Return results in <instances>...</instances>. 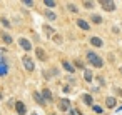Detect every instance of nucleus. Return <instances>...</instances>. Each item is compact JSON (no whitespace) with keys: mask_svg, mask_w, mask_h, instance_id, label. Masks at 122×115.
Returning <instances> with one entry per match:
<instances>
[{"mask_svg":"<svg viewBox=\"0 0 122 115\" xmlns=\"http://www.w3.org/2000/svg\"><path fill=\"white\" fill-rule=\"evenodd\" d=\"M85 62L89 65H92L94 68H104V65H105L104 58L97 52H94V50H87L85 52Z\"/></svg>","mask_w":122,"mask_h":115,"instance_id":"1","label":"nucleus"},{"mask_svg":"<svg viewBox=\"0 0 122 115\" xmlns=\"http://www.w3.org/2000/svg\"><path fill=\"white\" fill-rule=\"evenodd\" d=\"M9 72H10V62H9L4 55H0V78L7 77Z\"/></svg>","mask_w":122,"mask_h":115,"instance_id":"2","label":"nucleus"},{"mask_svg":"<svg viewBox=\"0 0 122 115\" xmlns=\"http://www.w3.org/2000/svg\"><path fill=\"white\" fill-rule=\"evenodd\" d=\"M17 43H19V47H20L24 52H30V50H34L32 40H30V38H27V37H20V38L17 40Z\"/></svg>","mask_w":122,"mask_h":115,"instance_id":"3","label":"nucleus"},{"mask_svg":"<svg viewBox=\"0 0 122 115\" xmlns=\"http://www.w3.org/2000/svg\"><path fill=\"white\" fill-rule=\"evenodd\" d=\"M22 65H24V68H25L27 72H34V70H35V62H34V58L29 57V55H24V57H22Z\"/></svg>","mask_w":122,"mask_h":115,"instance_id":"4","label":"nucleus"},{"mask_svg":"<svg viewBox=\"0 0 122 115\" xmlns=\"http://www.w3.org/2000/svg\"><path fill=\"white\" fill-rule=\"evenodd\" d=\"M99 5L105 12H115V9H117V5H115L114 0H99Z\"/></svg>","mask_w":122,"mask_h":115,"instance_id":"5","label":"nucleus"},{"mask_svg":"<svg viewBox=\"0 0 122 115\" xmlns=\"http://www.w3.org/2000/svg\"><path fill=\"white\" fill-rule=\"evenodd\" d=\"M57 108H59L60 112H65V113H67V112L72 108V102H70L69 98L64 97V98H60V100L57 102Z\"/></svg>","mask_w":122,"mask_h":115,"instance_id":"6","label":"nucleus"},{"mask_svg":"<svg viewBox=\"0 0 122 115\" xmlns=\"http://www.w3.org/2000/svg\"><path fill=\"white\" fill-rule=\"evenodd\" d=\"M89 43H90L94 48H102V47H104V40H102L100 37H97V35H90V37H89Z\"/></svg>","mask_w":122,"mask_h":115,"instance_id":"7","label":"nucleus"},{"mask_svg":"<svg viewBox=\"0 0 122 115\" xmlns=\"http://www.w3.org/2000/svg\"><path fill=\"white\" fill-rule=\"evenodd\" d=\"M40 93H42V97H44V100H45L47 103H54V93H52V90H50L49 87H44V88L40 90Z\"/></svg>","mask_w":122,"mask_h":115,"instance_id":"8","label":"nucleus"},{"mask_svg":"<svg viewBox=\"0 0 122 115\" xmlns=\"http://www.w3.org/2000/svg\"><path fill=\"white\" fill-rule=\"evenodd\" d=\"M15 112H17V115H27V105H25V102H22V100H15Z\"/></svg>","mask_w":122,"mask_h":115,"instance_id":"9","label":"nucleus"},{"mask_svg":"<svg viewBox=\"0 0 122 115\" xmlns=\"http://www.w3.org/2000/svg\"><path fill=\"white\" fill-rule=\"evenodd\" d=\"M32 98H34V102H35L37 105H40V107H45V105H47V102L44 100V97H42V93H40L39 90H34V92H32Z\"/></svg>","mask_w":122,"mask_h":115,"instance_id":"10","label":"nucleus"},{"mask_svg":"<svg viewBox=\"0 0 122 115\" xmlns=\"http://www.w3.org/2000/svg\"><path fill=\"white\" fill-rule=\"evenodd\" d=\"M0 38H2V42L5 45H12L14 43V37L7 32V30H0Z\"/></svg>","mask_w":122,"mask_h":115,"instance_id":"11","label":"nucleus"},{"mask_svg":"<svg viewBox=\"0 0 122 115\" xmlns=\"http://www.w3.org/2000/svg\"><path fill=\"white\" fill-rule=\"evenodd\" d=\"M80 102H82L84 105H87V107H92V105H94V97H92V93H80Z\"/></svg>","mask_w":122,"mask_h":115,"instance_id":"12","label":"nucleus"},{"mask_svg":"<svg viewBox=\"0 0 122 115\" xmlns=\"http://www.w3.org/2000/svg\"><path fill=\"white\" fill-rule=\"evenodd\" d=\"M75 24H77V27H79L80 30H84V32H89V30H90V24H89L85 19H77Z\"/></svg>","mask_w":122,"mask_h":115,"instance_id":"13","label":"nucleus"},{"mask_svg":"<svg viewBox=\"0 0 122 115\" xmlns=\"http://www.w3.org/2000/svg\"><path fill=\"white\" fill-rule=\"evenodd\" d=\"M89 20L94 24V25H102L104 24V19H102V15H99V14H90V17H89Z\"/></svg>","mask_w":122,"mask_h":115,"instance_id":"14","label":"nucleus"},{"mask_svg":"<svg viewBox=\"0 0 122 115\" xmlns=\"http://www.w3.org/2000/svg\"><path fill=\"white\" fill-rule=\"evenodd\" d=\"M60 65H62V68H64V70H67L69 73H74V72H75L74 63H72V62H69V60H65V58H64V60H60Z\"/></svg>","mask_w":122,"mask_h":115,"instance_id":"15","label":"nucleus"},{"mask_svg":"<svg viewBox=\"0 0 122 115\" xmlns=\"http://www.w3.org/2000/svg\"><path fill=\"white\" fill-rule=\"evenodd\" d=\"M105 107H107V108H117V98H115L114 95L105 97Z\"/></svg>","mask_w":122,"mask_h":115,"instance_id":"16","label":"nucleus"},{"mask_svg":"<svg viewBox=\"0 0 122 115\" xmlns=\"http://www.w3.org/2000/svg\"><path fill=\"white\" fill-rule=\"evenodd\" d=\"M35 50V57L40 60V62H45L47 60V53H45V50L42 48V47H37V48H34Z\"/></svg>","mask_w":122,"mask_h":115,"instance_id":"17","label":"nucleus"},{"mask_svg":"<svg viewBox=\"0 0 122 115\" xmlns=\"http://www.w3.org/2000/svg\"><path fill=\"white\" fill-rule=\"evenodd\" d=\"M44 17H45L49 22H55V20H57V14H55L54 10H49V9L44 10Z\"/></svg>","mask_w":122,"mask_h":115,"instance_id":"18","label":"nucleus"},{"mask_svg":"<svg viewBox=\"0 0 122 115\" xmlns=\"http://www.w3.org/2000/svg\"><path fill=\"white\" fill-rule=\"evenodd\" d=\"M84 80H85L87 83H92V82H94V73H92L90 68H85V70H84Z\"/></svg>","mask_w":122,"mask_h":115,"instance_id":"19","label":"nucleus"},{"mask_svg":"<svg viewBox=\"0 0 122 115\" xmlns=\"http://www.w3.org/2000/svg\"><path fill=\"white\" fill-rule=\"evenodd\" d=\"M42 30H44V34H45L47 37H54V35H55L54 29H52L50 25H47V24H44V25H42Z\"/></svg>","mask_w":122,"mask_h":115,"instance_id":"20","label":"nucleus"},{"mask_svg":"<svg viewBox=\"0 0 122 115\" xmlns=\"http://www.w3.org/2000/svg\"><path fill=\"white\" fill-rule=\"evenodd\" d=\"M0 24H2V27H4L5 30H10V29H12V22H10L7 17H0Z\"/></svg>","mask_w":122,"mask_h":115,"instance_id":"21","label":"nucleus"},{"mask_svg":"<svg viewBox=\"0 0 122 115\" xmlns=\"http://www.w3.org/2000/svg\"><path fill=\"white\" fill-rule=\"evenodd\" d=\"M65 9H67L70 14H79V9H77V5H75V4H72V2H67V4H65Z\"/></svg>","mask_w":122,"mask_h":115,"instance_id":"22","label":"nucleus"},{"mask_svg":"<svg viewBox=\"0 0 122 115\" xmlns=\"http://www.w3.org/2000/svg\"><path fill=\"white\" fill-rule=\"evenodd\" d=\"M74 68H80V70L84 72L87 67H85V62H82L80 58H75V60H74Z\"/></svg>","mask_w":122,"mask_h":115,"instance_id":"23","label":"nucleus"},{"mask_svg":"<svg viewBox=\"0 0 122 115\" xmlns=\"http://www.w3.org/2000/svg\"><path fill=\"white\" fill-rule=\"evenodd\" d=\"M82 7H84L85 10H92V9L95 7V4L90 2V0H84V2H82Z\"/></svg>","mask_w":122,"mask_h":115,"instance_id":"24","label":"nucleus"},{"mask_svg":"<svg viewBox=\"0 0 122 115\" xmlns=\"http://www.w3.org/2000/svg\"><path fill=\"white\" fill-rule=\"evenodd\" d=\"M49 73H50V77H54V78H57V77H60V70H59L57 67H52V68L49 70Z\"/></svg>","mask_w":122,"mask_h":115,"instance_id":"25","label":"nucleus"},{"mask_svg":"<svg viewBox=\"0 0 122 115\" xmlns=\"http://www.w3.org/2000/svg\"><path fill=\"white\" fill-rule=\"evenodd\" d=\"M44 5L49 7V10H50L52 7H54V9L57 7V2H55V0H44Z\"/></svg>","mask_w":122,"mask_h":115,"instance_id":"26","label":"nucleus"},{"mask_svg":"<svg viewBox=\"0 0 122 115\" xmlns=\"http://www.w3.org/2000/svg\"><path fill=\"white\" fill-rule=\"evenodd\" d=\"M52 38H54V42H55V43H59V45H60V43L64 42V37H62L60 34H55V35H54Z\"/></svg>","mask_w":122,"mask_h":115,"instance_id":"27","label":"nucleus"},{"mask_svg":"<svg viewBox=\"0 0 122 115\" xmlns=\"http://www.w3.org/2000/svg\"><path fill=\"white\" fill-rule=\"evenodd\" d=\"M95 80L100 83V87H105V78H104L102 75H95Z\"/></svg>","mask_w":122,"mask_h":115,"instance_id":"28","label":"nucleus"},{"mask_svg":"<svg viewBox=\"0 0 122 115\" xmlns=\"http://www.w3.org/2000/svg\"><path fill=\"white\" fill-rule=\"evenodd\" d=\"M90 108H92V110H94L95 113H102V112H104V108H102L100 105H95V103H94V105H92Z\"/></svg>","mask_w":122,"mask_h":115,"instance_id":"29","label":"nucleus"},{"mask_svg":"<svg viewBox=\"0 0 122 115\" xmlns=\"http://www.w3.org/2000/svg\"><path fill=\"white\" fill-rule=\"evenodd\" d=\"M22 5H24V7H34V5H35V2H32V0H24Z\"/></svg>","mask_w":122,"mask_h":115,"instance_id":"30","label":"nucleus"},{"mask_svg":"<svg viewBox=\"0 0 122 115\" xmlns=\"http://www.w3.org/2000/svg\"><path fill=\"white\" fill-rule=\"evenodd\" d=\"M42 75H44V80H47V82H49V80H52V77H50L49 70H44V72H42Z\"/></svg>","mask_w":122,"mask_h":115,"instance_id":"31","label":"nucleus"},{"mask_svg":"<svg viewBox=\"0 0 122 115\" xmlns=\"http://www.w3.org/2000/svg\"><path fill=\"white\" fill-rule=\"evenodd\" d=\"M67 115H82V113H80L77 108H70V110L67 112Z\"/></svg>","mask_w":122,"mask_h":115,"instance_id":"32","label":"nucleus"},{"mask_svg":"<svg viewBox=\"0 0 122 115\" xmlns=\"http://www.w3.org/2000/svg\"><path fill=\"white\" fill-rule=\"evenodd\" d=\"M114 93H115L114 97H122V90L119 87H114Z\"/></svg>","mask_w":122,"mask_h":115,"instance_id":"33","label":"nucleus"},{"mask_svg":"<svg viewBox=\"0 0 122 115\" xmlns=\"http://www.w3.org/2000/svg\"><path fill=\"white\" fill-rule=\"evenodd\" d=\"M70 90H72V88H70V85H69V83H65V85L62 87V92H64V93H69Z\"/></svg>","mask_w":122,"mask_h":115,"instance_id":"34","label":"nucleus"},{"mask_svg":"<svg viewBox=\"0 0 122 115\" xmlns=\"http://www.w3.org/2000/svg\"><path fill=\"white\" fill-rule=\"evenodd\" d=\"M7 107H9V108H12V107H15V100H14V98H10V100L7 102Z\"/></svg>","mask_w":122,"mask_h":115,"instance_id":"35","label":"nucleus"},{"mask_svg":"<svg viewBox=\"0 0 122 115\" xmlns=\"http://www.w3.org/2000/svg\"><path fill=\"white\" fill-rule=\"evenodd\" d=\"M67 82H69V83H75V78H74L72 75H67Z\"/></svg>","mask_w":122,"mask_h":115,"instance_id":"36","label":"nucleus"},{"mask_svg":"<svg viewBox=\"0 0 122 115\" xmlns=\"http://www.w3.org/2000/svg\"><path fill=\"white\" fill-rule=\"evenodd\" d=\"M112 32H114V34H119V32H120V29H119L117 25H114V27H112Z\"/></svg>","mask_w":122,"mask_h":115,"instance_id":"37","label":"nucleus"},{"mask_svg":"<svg viewBox=\"0 0 122 115\" xmlns=\"http://www.w3.org/2000/svg\"><path fill=\"white\" fill-rule=\"evenodd\" d=\"M90 92H92V93H99L100 88H99V87H94V88H90Z\"/></svg>","mask_w":122,"mask_h":115,"instance_id":"38","label":"nucleus"},{"mask_svg":"<svg viewBox=\"0 0 122 115\" xmlns=\"http://www.w3.org/2000/svg\"><path fill=\"white\" fill-rule=\"evenodd\" d=\"M2 100H4V93H2V92H0V102H2Z\"/></svg>","mask_w":122,"mask_h":115,"instance_id":"39","label":"nucleus"},{"mask_svg":"<svg viewBox=\"0 0 122 115\" xmlns=\"http://www.w3.org/2000/svg\"><path fill=\"white\" fill-rule=\"evenodd\" d=\"M119 72H120V75H122V65H120V68H119Z\"/></svg>","mask_w":122,"mask_h":115,"instance_id":"40","label":"nucleus"},{"mask_svg":"<svg viewBox=\"0 0 122 115\" xmlns=\"http://www.w3.org/2000/svg\"><path fill=\"white\" fill-rule=\"evenodd\" d=\"M30 115H39V113H35V112H34V113H30Z\"/></svg>","mask_w":122,"mask_h":115,"instance_id":"41","label":"nucleus"},{"mask_svg":"<svg viewBox=\"0 0 122 115\" xmlns=\"http://www.w3.org/2000/svg\"><path fill=\"white\" fill-rule=\"evenodd\" d=\"M49 115H57V113H49Z\"/></svg>","mask_w":122,"mask_h":115,"instance_id":"42","label":"nucleus"}]
</instances>
